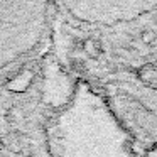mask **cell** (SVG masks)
Here are the masks:
<instances>
[{"mask_svg": "<svg viewBox=\"0 0 157 157\" xmlns=\"http://www.w3.org/2000/svg\"><path fill=\"white\" fill-rule=\"evenodd\" d=\"M46 132L51 157H137L132 135L86 81H76Z\"/></svg>", "mask_w": 157, "mask_h": 157, "instance_id": "6da1fadb", "label": "cell"}, {"mask_svg": "<svg viewBox=\"0 0 157 157\" xmlns=\"http://www.w3.org/2000/svg\"><path fill=\"white\" fill-rule=\"evenodd\" d=\"M49 5L46 2H0V71L41 44Z\"/></svg>", "mask_w": 157, "mask_h": 157, "instance_id": "7a4b0ae2", "label": "cell"}, {"mask_svg": "<svg viewBox=\"0 0 157 157\" xmlns=\"http://www.w3.org/2000/svg\"><path fill=\"white\" fill-rule=\"evenodd\" d=\"M78 21L90 24H118L128 22L152 12L157 2L145 0H90V2H64L61 4Z\"/></svg>", "mask_w": 157, "mask_h": 157, "instance_id": "3957f363", "label": "cell"}, {"mask_svg": "<svg viewBox=\"0 0 157 157\" xmlns=\"http://www.w3.org/2000/svg\"><path fill=\"white\" fill-rule=\"evenodd\" d=\"M139 76L142 81H157V68H154V66H144L142 69L139 71Z\"/></svg>", "mask_w": 157, "mask_h": 157, "instance_id": "8992f818", "label": "cell"}, {"mask_svg": "<svg viewBox=\"0 0 157 157\" xmlns=\"http://www.w3.org/2000/svg\"><path fill=\"white\" fill-rule=\"evenodd\" d=\"M68 81H69L68 75H64L58 66L54 64L46 66L44 81H42V100L48 105L54 106L56 112L59 108H63L73 96L76 83L69 85Z\"/></svg>", "mask_w": 157, "mask_h": 157, "instance_id": "277c9868", "label": "cell"}, {"mask_svg": "<svg viewBox=\"0 0 157 157\" xmlns=\"http://www.w3.org/2000/svg\"><path fill=\"white\" fill-rule=\"evenodd\" d=\"M154 37H155V34H154V32H144V34H142V41L144 42L154 41Z\"/></svg>", "mask_w": 157, "mask_h": 157, "instance_id": "ba28073f", "label": "cell"}, {"mask_svg": "<svg viewBox=\"0 0 157 157\" xmlns=\"http://www.w3.org/2000/svg\"><path fill=\"white\" fill-rule=\"evenodd\" d=\"M32 79H34V73L31 69H22L17 75H14V78L10 81H7L5 88L9 91H14V93H24L27 90V86L31 85Z\"/></svg>", "mask_w": 157, "mask_h": 157, "instance_id": "5b68a950", "label": "cell"}, {"mask_svg": "<svg viewBox=\"0 0 157 157\" xmlns=\"http://www.w3.org/2000/svg\"><path fill=\"white\" fill-rule=\"evenodd\" d=\"M145 157H157V147H152V149L147 150Z\"/></svg>", "mask_w": 157, "mask_h": 157, "instance_id": "9c48e42d", "label": "cell"}, {"mask_svg": "<svg viewBox=\"0 0 157 157\" xmlns=\"http://www.w3.org/2000/svg\"><path fill=\"white\" fill-rule=\"evenodd\" d=\"M83 51L88 56H98L101 52V46H100L98 41H93V39H88V41L83 42Z\"/></svg>", "mask_w": 157, "mask_h": 157, "instance_id": "52a82bcc", "label": "cell"}]
</instances>
